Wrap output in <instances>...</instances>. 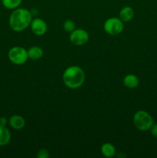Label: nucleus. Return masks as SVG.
Listing matches in <instances>:
<instances>
[{
  "mask_svg": "<svg viewBox=\"0 0 157 158\" xmlns=\"http://www.w3.org/2000/svg\"><path fill=\"white\" fill-rule=\"evenodd\" d=\"M32 17V13L27 9L17 8L9 16V26L15 32H22L30 26Z\"/></svg>",
  "mask_w": 157,
  "mask_h": 158,
  "instance_id": "f257e3e1",
  "label": "nucleus"
},
{
  "mask_svg": "<svg viewBox=\"0 0 157 158\" xmlns=\"http://www.w3.org/2000/svg\"><path fill=\"white\" fill-rule=\"evenodd\" d=\"M63 83L70 89H77L83 86L86 80V74L81 67L72 66L64 71L62 76Z\"/></svg>",
  "mask_w": 157,
  "mask_h": 158,
  "instance_id": "f03ea898",
  "label": "nucleus"
},
{
  "mask_svg": "<svg viewBox=\"0 0 157 158\" xmlns=\"http://www.w3.org/2000/svg\"><path fill=\"white\" fill-rule=\"evenodd\" d=\"M133 123L136 129L140 131H149L153 124V118L148 112L139 110L133 117Z\"/></svg>",
  "mask_w": 157,
  "mask_h": 158,
  "instance_id": "7ed1b4c3",
  "label": "nucleus"
},
{
  "mask_svg": "<svg viewBox=\"0 0 157 158\" xmlns=\"http://www.w3.org/2000/svg\"><path fill=\"white\" fill-rule=\"evenodd\" d=\"M8 57L12 63L15 65H22L29 59L28 52L26 49L22 46H14L9 49Z\"/></svg>",
  "mask_w": 157,
  "mask_h": 158,
  "instance_id": "20e7f679",
  "label": "nucleus"
},
{
  "mask_svg": "<svg viewBox=\"0 0 157 158\" xmlns=\"http://www.w3.org/2000/svg\"><path fill=\"white\" fill-rule=\"evenodd\" d=\"M124 25L119 18H109L105 22L104 30L107 34L116 35L123 31Z\"/></svg>",
  "mask_w": 157,
  "mask_h": 158,
  "instance_id": "39448f33",
  "label": "nucleus"
},
{
  "mask_svg": "<svg viewBox=\"0 0 157 158\" xmlns=\"http://www.w3.org/2000/svg\"><path fill=\"white\" fill-rule=\"evenodd\" d=\"M89 34L83 29H75L69 35V40L75 46H83L89 41Z\"/></svg>",
  "mask_w": 157,
  "mask_h": 158,
  "instance_id": "423d86ee",
  "label": "nucleus"
},
{
  "mask_svg": "<svg viewBox=\"0 0 157 158\" xmlns=\"http://www.w3.org/2000/svg\"><path fill=\"white\" fill-rule=\"evenodd\" d=\"M30 28L32 32L36 35H42L47 32V24L44 20L39 18L32 20Z\"/></svg>",
  "mask_w": 157,
  "mask_h": 158,
  "instance_id": "0eeeda50",
  "label": "nucleus"
},
{
  "mask_svg": "<svg viewBox=\"0 0 157 158\" xmlns=\"http://www.w3.org/2000/svg\"><path fill=\"white\" fill-rule=\"evenodd\" d=\"M9 123L11 127L16 131H19L24 128L26 125V121L22 117L19 115H12L9 118Z\"/></svg>",
  "mask_w": 157,
  "mask_h": 158,
  "instance_id": "6e6552de",
  "label": "nucleus"
},
{
  "mask_svg": "<svg viewBox=\"0 0 157 158\" xmlns=\"http://www.w3.org/2000/svg\"><path fill=\"white\" fill-rule=\"evenodd\" d=\"M134 17V10L130 6H125L120 10L119 19L124 23L131 21Z\"/></svg>",
  "mask_w": 157,
  "mask_h": 158,
  "instance_id": "1a4fd4ad",
  "label": "nucleus"
},
{
  "mask_svg": "<svg viewBox=\"0 0 157 158\" xmlns=\"http://www.w3.org/2000/svg\"><path fill=\"white\" fill-rule=\"evenodd\" d=\"M123 83L126 87L129 89H134L139 86V80L138 77L134 74H129V75H126L123 79Z\"/></svg>",
  "mask_w": 157,
  "mask_h": 158,
  "instance_id": "9d476101",
  "label": "nucleus"
},
{
  "mask_svg": "<svg viewBox=\"0 0 157 158\" xmlns=\"http://www.w3.org/2000/svg\"><path fill=\"white\" fill-rule=\"evenodd\" d=\"M11 140V133L6 126L0 125V146H6Z\"/></svg>",
  "mask_w": 157,
  "mask_h": 158,
  "instance_id": "9b49d317",
  "label": "nucleus"
},
{
  "mask_svg": "<svg viewBox=\"0 0 157 158\" xmlns=\"http://www.w3.org/2000/svg\"><path fill=\"white\" fill-rule=\"evenodd\" d=\"M28 56L32 60H38L43 56V50L39 46H32L27 50Z\"/></svg>",
  "mask_w": 157,
  "mask_h": 158,
  "instance_id": "f8f14e48",
  "label": "nucleus"
},
{
  "mask_svg": "<svg viewBox=\"0 0 157 158\" xmlns=\"http://www.w3.org/2000/svg\"><path fill=\"white\" fill-rule=\"evenodd\" d=\"M101 152L103 155L106 157H113L115 155V148L112 143H106L102 145Z\"/></svg>",
  "mask_w": 157,
  "mask_h": 158,
  "instance_id": "ddd939ff",
  "label": "nucleus"
},
{
  "mask_svg": "<svg viewBox=\"0 0 157 158\" xmlns=\"http://www.w3.org/2000/svg\"><path fill=\"white\" fill-rule=\"evenodd\" d=\"M22 0H2V4L8 9H15L21 5Z\"/></svg>",
  "mask_w": 157,
  "mask_h": 158,
  "instance_id": "4468645a",
  "label": "nucleus"
},
{
  "mask_svg": "<svg viewBox=\"0 0 157 158\" xmlns=\"http://www.w3.org/2000/svg\"><path fill=\"white\" fill-rule=\"evenodd\" d=\"M63 29L66 32H72L75 29V24L72 20H66L63 23Z\"/></svg>",
  "mask_w": 157,
  "mask_h": 158,
  "instance_id": "2eb2a0df",
  "label": "nucleus"
},
{
  "mask_svg": "<svg viewBox=\"0 0 157 158\" xmlns=\"http://www.w3.org/2000/svg\"><path fill=\"white\" fill-rule=\"evenodd\" d=\"M50 157V154L48 150L46 149H40L37 154V157L38 158H49Z\"/></svg>",
  "mask_w": 157,
  "mask_h": 158,
  "instance_id": "dca6fc26",
  "label": "nucleus"
},
{
  "mask_svg": "<svg viewBox=\"0 0 157 158\" xmlns=\"http://www.w3.org/2000/svg\"><path fill=\"white\" fill-rule=\"evenodd\" d=\"M149 130H150L151 134H152L154 137L157 138V123H153Z\"/></svg>",
  "mask_w": 157,
  "mask_h": 158,
  "instance_id": "f3484780",
  "label": "nucleus"
},
{
  "mask_svg": "<svg viewBox=\"0 0 157 158\" xmlns=\"http://www.w3.org/2000/svg\"><path fill=\"white\" fill-rule=\"evenodd\" d=\"M8 122H9V120H8V119L6 118V117H0V125H2V126H6Z\"/></svg>",
  "mask_w": 157,
  "mask_h": 158,
  "instance_id": "a211bd4d",
  "label": "nucleus"
}]
</instances>
